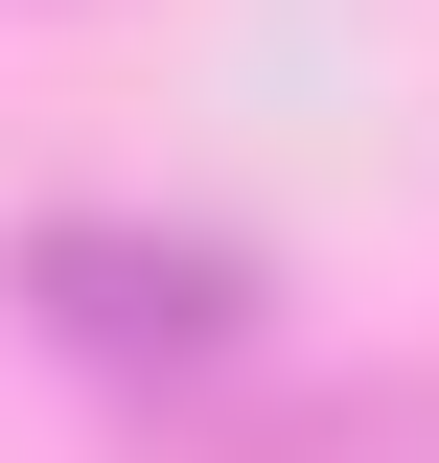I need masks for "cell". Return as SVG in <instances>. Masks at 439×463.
<instances>
[{"mask_svg":"<svg viewBox=\"0 0 439 463\" xmlns=\"http://www.w3.org/2000/svg\"><path fill=\"white\" fill-rule=\"evenodd\" d=\"M23 301H47L70 347H231V301H255V255H209V232H23Z\"/></svg>","mask_w":439,"mask_h":463,"instance_id":"cell-1","label":"cell"}]
</instances>
